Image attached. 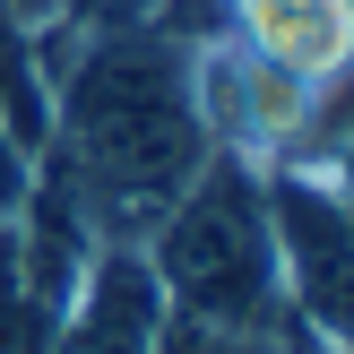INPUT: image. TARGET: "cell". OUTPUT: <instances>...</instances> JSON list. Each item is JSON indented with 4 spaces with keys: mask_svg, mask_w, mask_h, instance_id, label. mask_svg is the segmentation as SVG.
Returning <instances> with one entry per match:
<instances>
[{
    "mask_svg": "<svg viewBox=\"0 0 354 354\" xmlns=\"http://www.w3.org/2000/svg\"><path fill=\"white\" fill-rule=\"evenodd\" d=\"M52 121H44V182L78 207L95 242H147L156 216L207 173V121L190 95V44L173 26L78 35L52 52Z\"/></svg>",
    "mask_w": 354,
    "mask_h": 354,
    "instance_id": "1",
    "label": "cell"
},
{
    "mask_svg": "<svg viewBox=\"0 0 354 354\" xmlns=\"http://www.w3.org/2000/svg\"><path fill=\"white\" fill-rule=\"evenodd\" d=\"M26 199H35V147L0 121V234L17 225V207H26Z\"/></svg>",
    "mask_w": 354,
    "mask_h": 354,
    "instance_id": "7",
    "label": "cell"
},
{
    "mask_svg": "<svg viewBox=\"0 0 354 354\" xmlns=\"http://www.w3.org/2000/svg\"><path fill=\"white\" fill-rule=\"evenodd\" d=\"M225 35L311 86L354 61V0H225Z\"/></svg>",
    "mask_w": 354,
    "mask_h": 354,
    "instance_id": "5",
    "label": "cell"
},
{
    "mask_svg": "<svg viewBox=\"0 0 354 354\" xmlns=\"http://www.w3.org/2000/svg\"><path fill=\"white\" fill-rule=\"evenodd\" d=\"M173 328H294L268 225V165L207 156V173L138 242Z\"/></svg>",
    "mask_w": 354,
    "mask_h": 354,
    "instance_id": "2",
    "label": "cell"
},
{
    "mask_svg": "<svg viewBox=\"0 0 354 354\" xmlns=\"http://www.w3.org/2000/svg\"><path fill=\"white\" fill-rule=\"evenodd\" d=\"M268 225L294 337L320 354H354V216L328 190V173L268 165Z\"/></svg>",
    "mask_w": 354,
    "mask_h": 354,
    "instance_id": "3",
    "label": "cell"
},
{
    "mask_svg": "<svg viewBox=\"0 0 354 354\" xmlns=\"http://www.w3.org/2000/svg\"><path fill=\"white\" fill-rule=\"evenodd\" d=\"M294 354H320V346H303V337H294Z\"/></svg>",
    "mask_w": 354,
    "mask_h": 354,
    "instance_id": "8",
    "label": "cell"
},
{
    "mask_svg": "<svg viewBox=\"0 0 354 354\" xmlns=\"http://www.w3.org/2000/svg\"><path fill=\"white\" fill-rule=\"evenodd\" d=\"M165 354H294V328H173L165 320Z\"/></svg>",
    "mask_w": 354,
    "mask_h": 354,
    "instance_id": "6",
    "label": "cell"
},
{
    "mask_svg": "<svg viewBox=\"0 0 354 354\" xmlns=\"http://www.w3.org/2000/svg\"><path fill=\"white\" fill-rule=\"evenodd\" d=\"M52 354H165V294H156L147 251L95 242L69 311L52 320Z\"/></svg>",
    "mask_w": 354,
    "mask_h": 354,
    "instance_id": "4",
    "label": "cell"
}]
</instances>
